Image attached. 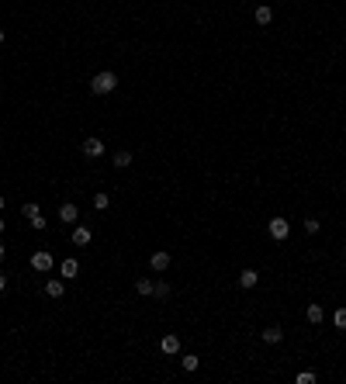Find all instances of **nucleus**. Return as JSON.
Here are the masks:
<instances>
[{
	"label": "nucleus",
	"mask_w": 346,
	"mask_h": 384,
	"mask_svg": "<svg viewBox=\"0 0 346 384\" xmlns=\"http://www.w3.org/2000/svg\"><path fill=\"white\" fill-rule=\"evenodd\" d=\"M115 87H118V77L111 70H104V73H97V77L90 80V94H111Z\"/></svg>",
	"instance_id": "1"
},
{
	"label": "nucleus",
	"mask_w": 346,
	"mask_h": 384,
	"mask_svg": "<svg viewBox=\"0 0 346 384\" xmlns=\"http://www.w3.org/2000/svg\"><path fill=\"white\" fill-rule=\"evenodd\" d=\"M52 263H56V260H52V253H49V249L31 253V267H35L38 274H49V270H52Z\"/></svg>",
	"instance_id": "2"
},
{
	"label": "nucleus",
	"mask_w": 346,
	"mask_h": 384,
	"mask_svg": "<svg viewBox=\"0 0 346 384\" xmlns=\"http://www.w3.org/2000/svg\"><path fill=\"white\" fill-rule=\"evenodd\" d=\"M80 149H83V156H90V159H101V156H104V139H83Z\"/></svg>",
	"instance_id": "3"
},
{
	"label": "nucleus",
	"mask_w": 346,
	"mask_h": 384,
	"mask_svg": "<svg viewBox=\"0 0 346 384\" xmlns=\"http://www.w3.org/2000/svg\"><path fill=\"white\" fill-rule=\"evenodd\" d=\"M267 229H270V239H277V242H284V239L291 235V225H287L284 218H270V225H267Z\"/></svg>",
	"instance_id": "4"
},
{
	"label": "nucleus",
	"mask_w": 346,
	"mask_h": 384,
	"mask_svg": "<svg viewBox=\"0 0 346 384\" xmlns=\"http://www.w3.org/2000/svg\"><path fill=\"white\" fill-rule=\"evenodd\" d=\"M170 263H173V256H170L166 249H159V253H152V260H149V267H152L156 274H163V270H170Z\"/></svg>",
	"instance_id": "5"
},
{
	"label": "nucleus",
	"mask_w": 346,
	"mask_h": 384,
	"mask_svg": "<svg viewBox=\"0 0 346 384\" xmlns=\"http://www.w3.org/2000/svg\"><path fill=\"white\" fill-rule=\"evenodd\" d=\"M159 350H163V353H170V357H177V353H180V339L170 332V336H163V339H159Z\"/></svg>",
	"instance_id": "6"
},
{
	"label": "nucleus",
	"mask_w": 346,
	"mask_h": 384,
	"mask_svg": "<svg viewBox=\"0 0 346 384\" xmlns=\"http://www.w3.org/2000/svg\"><path fill=\"white\" fill-rule=\"evenodd\" d=\"M256 281H260V274H256L253 267H246V270L239 274V288H246V291H249V288H256Z\"/></svg>",
	"instance_id": "7"
},
{
	"label": "nucleus",
	"mask_w": 346,
	"mask_h": 384,
	"mask_svg": "<svg viewBox=\"0 0 346 384\" xmlns=\"http://www.w3.org/2000/svg\"><path fill=\"white\" fill-rule=\"evenodd\" d=\"M73 246H90V229L87 225H76L73 229Z\"/></svg>",
	"instance_id": "8"
},
{
	"label": "nucleus",
	"mask_w": 346,
	"mask_h": 384,
	"mask_svg": "<svg viewBox=\"0 0 346 384\" xmlns=\"http://www.w3.org/2000/svg\"><path fill=\"white\" fill-rule=\"evenodd\" d=\"M305 318H308L312 325H319V322L326 318V311H322V305H308V308H305Z\"/></svg>",
	"instance_id": "9"
},
{
	"label": "nucleus",
	"mask_w": 346,
	"mask_h": 384,
	"mask_svg": "<svg viewBox=\"0 0 346 384\" xmlns=\"http://www.w3.org/2000/svg\"><path fill=\"white\" fill-rule=\"evenodd\" d=\"M76 218H80L76 204H59V222H76Z\"/></svg>",
	"instance_id": "10"
},
{
	"label": "nucleus",
	"mask_w": 346,
	"mask_h": 384,
	"mask_svg": "<svg viewBox=\"0 0 346 384\" xmlns=\"http://www.w3.org/2000/svg\"><path fill=\"white\" fill-rule=\"evenodd\" d=\"M260 336H263V343H280V339H284V329H277V325H270V329H263Z\"/></svg>",
	"instance_id": "11"
},
{
	"label": "nucleus",
	"mask_w": 346,
	"mask_h": 384,
	"mask_svg": "<svg viewBox=\"0 0 346 384\" xmlns=\"http://www.w3.org/2000/svg\"><path fill=\"white\" fill-rule=\"evenodd\" d=\"M270 21H274V10H270L267 3H260V7H256V24H270Z\"/></svg>",
	"instance_id": "12"
},
{
	"label": "nucleus",
	"mask_w": 346,
	"mask_h": 384,
	"mask_svg": "<svg viewBox=\"0 0 346 384\" xmlns=\"http://www.w3.org/2000/svg\"><path fill=\"white\" fill-rule=\"evenodd\" d=\"M115 166H118V170H128V166H132V153H128V149L115 153Z\"/></svg>",
	"instance_id": "13"
},
{
	"label": "nucleus",
	"mask_w": 346,
	"mask_h": 384,
	"mask_svg": "<svg viewBox=\"0 0 346 384\" xmlns=\"http://www.w3.org/2000/svg\"><path fill=\"white\" fill-rule=\"evenodd\" d=\"M21 215H24V218H28V222H35V218H42V208H38V204H31V201H28V204H24V208H21Z\"/></svg>",
	"instance_id": "14"
},
{
	"label": "nucleus",
	"mask_w": 346,
	"mask_h": 384,
	"mask_svg": "<svg viewBox=\"0 0 346 384\" xmlns=\"http://www.w3.org/2000/svg\"><path fill=\"white\" fill-rule=\"evenodd\" d=\"M135 291L142 294V298H149V294H152V281H149V277H138V281H135Z\"/></svg>",
	"instance_id": "15"
},
{
	"label": "nucleus",
	"mask_w": 346,
	"mask_h": 384,
	"mask_svg": "<svg viewBox=\"0 0 346 384\" xmlns=\"http://www.w3.org/2000/svg\"><path fill=\"white\" fill-rule=\"evenodd\" d=\"M45 294L49 298H63V281H49L45 284Z\"/></svg>",
	"instance_id": "16"
},
{
	"label": "nucleus",
	"mask_w": 346,
	"mask_h": 384,
	"mask_svg": "<svg viewBox=\"0 0 346 384\" xmlns=\"http://www.w3.org/2000/svg\"><path fill=\"white\" fill-rule=\"evenodd\" d=\"M180 364H184V371H198V367H201V360H198L194 353H184V357H180Z\"/></svg>",
	"instance_id": "17"
},
{
	"label": "nucleus",
	"mask_w": 346,
	"mask_h": 384,
	"mask_svg": "<svg viewBox=\"0 0 346 384\" xmlns=\"http://www.w3.org/2000/svg\"><path fill=\"white\" fill-rule=\"evenodd\" d=\"M80 274V263L76 260H63V277H76Z\"/></svg>",
	"instance_id": "18"
},
{
	"label": "nucleus",
	"mask_w": 346,
	"mask_h": 384,
	"mask_svg": "<svg viewBox=\"0 0 346 384\" xmlns=\"http://www.w3.org/2000/svg\"><path fill=\"white\" fill-rule=\"evenodd\" d=\"M152 294H156V298H170V284H166V281H156V284H152Z\"/></svg>",
	"instance_id": "19"
},
{
	"label": "nucleus",
	"mask_w": 346,
	"mask_h": 384,
	"mask_svg": "<svg viewBox=\"0 0 346 384\" xmlns=\"http://www.w3.org/2000/svg\"><path fill=\"white\" fill-rule=\"evenodd\" d=\"M333 325H336V329H346V308H336V311H333Z\"/></svg>",
	"instance_id": "20"
},
{
	"label": "nucleus",
	"mask_w": 346,
	"mask_h": 384,
	"mask_svg": "<svg viewBox=\"0 0 346 384\" xmlns=\"http://www.w3.org/2000/svg\"><path fill=\"white\" fill-rule=\"evenodd\" d=\"M108 204H111V197H108V194H94V208H97V211H104Z\"/></svg>",
	"instance_id": "21"
},
{
	"label": "nucleus",
	"mask_w": 346,
	"mask_h": 384,
	"mask_svg": "<svg viewBox=\"0 0 346 384\" xmlns=\"http://www.w3.org/2000/svg\"><path fill=\"white\" fill-rule=\"evenodd\" d=\"M298 384H315V371H301V374H298Z\"/></svg>",
	"instance_id": "22"
},
{
	"label": "nucleus",
	"mask_w": 346,
	"mask_h": 384,
	"mask_svg": "<svg viewBox=\"0 0 346 384\" xmlns=\"http://www.w3.org/2000/svg\"><path fill=\"white\" fill-rule=\"evenodd\" d=\"M301 225H305V232H308V235H315V232H319V222H315V218H305Z\"/></svg>",
	"instance_id": "23"
},
{
	"label": "nucleus",
	"mask_w": 346,
	"mask_h": 384,
	"mask_svg": "<svg viewBox=\"0 0 346 384\" xmlns=\"http://www.w3.org/2000/svg\"><path fill=\"white\" fill-rule=\"evenodd\" d=\"M3 291H7V277L0 274V294H3Z\"/></svg>",
	"instance_id": "24"
},
{
	"label": "nucleus",
	"mask_w": 346,
	"mask_h": 384,
	"mask_svg": "<svg viewBox=\"0 0 346 384\" xmlns=\"http://www.w3.org/2000/svg\"><path fill=\"white\" fill-rule=\"evenodd\" d=\"M3 256H7V249H3V242H0V260H3Z\"/></svg>",
	"instance_id": "25"
},
{
	"label": "nucleus",
	"mask_w": 346,
	"mask_h": 384,
	"mask_svg": "<svg viewBox=\"0 0 346 384\" xmlns=\"http://www.w3.org/2000/svg\"><path fill=\"white\" fill-rule=\"evenodd\" d=\"M3 38H7V35H3V31H0V45H3Z\"/></svg>",
	"instance_id": "26"
},
{
	"label": "nucleus",
	"mask_w": 346,
	"mask_h": 384,
	"mask_svg": "<svg viewBox=\"0 0 346 384\" xmlns=\"http://www.w3.org/2000/svg\"><path fill=\"white\" fill-rule=\"evenodd\" d=\"M0 208H3V194H0Z\"/></svg>",
	"instance_id": "27"
},
{
	"label": "nucleus",
	"mask_w": 346,
	"mask_h": 384,
	"mask_svg": "<svg viewBox=\"0 0 346 384\" xmlns=\"http://www.w3.org/2000/svg\"><path fill=\"white\" fill-rule=\"evenodd\" d=\"M0 232H3V218H0Z\"/></svg>",
	"instance_id": "28"
}]
</instances>
